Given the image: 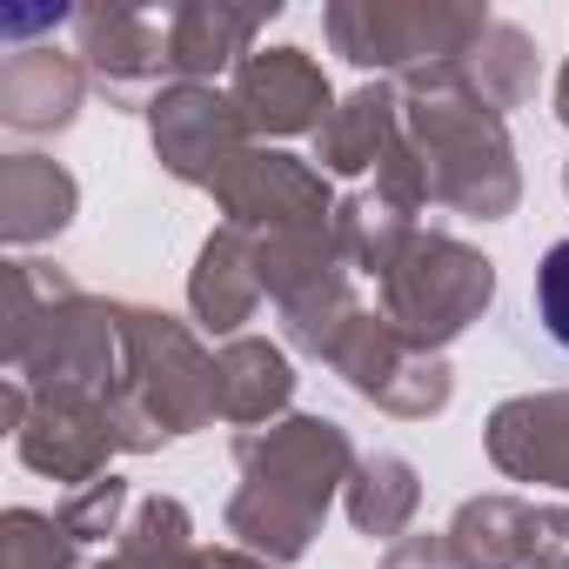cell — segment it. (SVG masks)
Instances as JSON below:
<instances>
[{
    "label": "cell",
    "mask_w": 569,
    "mask_h": 569,
    "mask_svg": "<svg viewBox=\"0 0 569 569\" xmlns=\"http://www.w3.org/2000/svg\"><path fill=\"white\" fill-rule=\"evenodd\" d=\"M536 316H542V329L569 349V234L542 254V268H536Z\"/></svg>",
    "instance_id": "cell-1"
}]
</instances>
